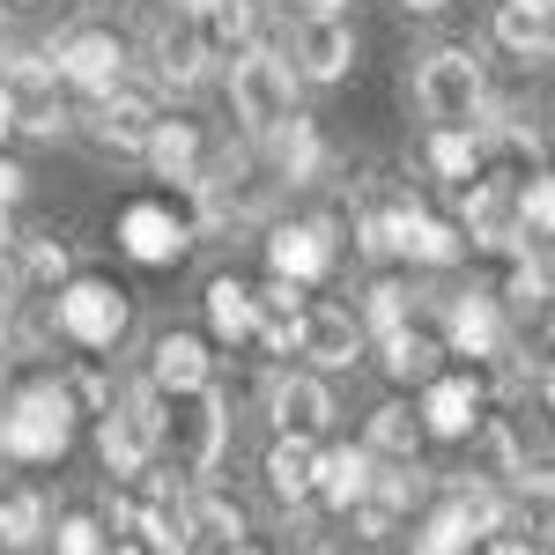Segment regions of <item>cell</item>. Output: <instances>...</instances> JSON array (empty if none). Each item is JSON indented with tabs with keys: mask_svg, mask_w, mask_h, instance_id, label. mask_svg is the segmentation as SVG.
<instances>
[{
	"mask_svg": "<svg viewBox=\"0 0 555 555\" xmlns=\"http://www.w3.org/2000/svg\"><path fill=\"white\" fill-rule=\"evenodd\" d=\"M119 245H127V259H141V267H171V259H185V245H193V222H185L171 201H133V208H119Z\"/></svg>",
	"mask_w": 555,
	"mask_h": 555,
	"instance_id": "8",
	"label": "cell"
},
{
	"mask_svg": "<svg viewBox=\"0 0 555 555\" xmlns=\"http://www.w3.org/2000/svg\"><path fill=\"white\" fill-rule=\"evenodd\" d=\"M201 23H208V44H237V52H245V44H253V30H259L253 0H215Z\"/></svg>",
	"mask_w": 555,
	"mask_h": 555,
	"instance_id": "33",
	"label": "cell"
},
{
	"mask_svg": "<svg viewBox=\"0 0 555 555\" xmlns=\"http://www.w3.org/2000/svg\"><path fill=\"white\" fill-rule=\"evenodd\" d=\"M185 541H193V548H237V541H245V512H237L230 496L201 489V496L185 504Z\"/></svg>",
	"mask_w": 555,
	"mask_h": 555,
	"instance_id": "22",
	"label": "cell"
},
{
	"mask_svg": "<svg viewBox=\"0 0 555 555\" xmlns=\"http://www.w3.org/2000/svg\"><path fill=\"white\" fill-rule=\"evenodd\" d=\"M356 67V30L341 15H304L297 38H289V75L297 82H341Z\"/></svg>",
	"mask_w": 555,
	"mask_h": 555,
	"instance_id": "9",
	"label": "cell"
},
{
	"mask_svg": "<svg viewBox=\"0 0 555 555\" xmlns=\"http://www.w3.org/2000/svg\"><path fill=\"white\" fill-rule=\"evenodd\" d=\"M15 201H23V171H15V164H0V215L15 208Z\"/></svg>",
	"mask_w": 555,
	"mask_h": 555,
	"instance_id": "41",
	"label": "cell"
},
{
	"mask_svg": "<svg viewBox=\"0 0 555 555\" xmlns=\"http://www.w3.org/2000/svg\"><path fill=\"white\" fill-rule=\"evenodd\" d=\"M297 348L319 363V371H348V363L363 356V319H348L341 304H304Z\"/></svg>",
	"mask_w": 555,
	"mask_h": 555,
	"instance_id": "12",
	"label": "cell"
},
{
	"mask_svg": "<svg viewBox=\"0 0 555 555\" xmlns=\"http://www.w3.org/2000/svg\"><path fill=\"white\" fill-rule=\"evenodd\" d=\"M141 156L156 164V178H171V185H201V133L185 127V119H156Z\"/></svg>",
	"mask_w": 555,
	"mask_h": 555,
	"instance_id": "21",
	"label": "cell"
},
{
	"mask_svg": "<svg viewBox=\"0 0 555 555\" xmlns=\"http://www.w3.org/2000/svg\"><path fill=\"white\" fill-rule=\"evenodd\" d=\"M75 444V400H67V385H23L15 400H8V415H0V452L8 460H60Z\"/></svg>",
	"mask_w": 555,
	"mask_h": 555,
	"instance_id": "1",
	"label": "cell"
},
{
	"mask_svg": "<svg viewBox=\"0 0 555 555\" xmlns=\"http://www.w3.org/2000/svg\"><path fill=\"white\" fill-rule=\"evenodd\" d=\"M512 215H518V237H548V230H555V193H548V178H541V171L512 193Z\"/></svg>",
	"mask_w": 555,
	"mask_h": 555,
	"instance_id": "31",
	"label": "cell"
},
{
	"mask_svg": "<svg viewBox=\"0 0 555 555\" xmlns=\"http://www.w3.org/2000/svg\"><path fill=\"white\" fill-rule=\"evenodd\" d=\"M149 385H156V392H171V400H185V392L215 385L208 341H201V334H164V341H156V363H149Z\"/></svg>",
	"mask_w": 555,
	"mask_h": 555,
	"instance_id": "16",
	"label": "cell"
},
{
	"mask_svg": "<svg viewBox=\"0 0 555 555\" xmlns=\"http://www.w3.org/2000/svg\"><path fill=\"white\" fill-rule=\"evenodd\" d=\"M437 356H444V341H429L415 326H392V334H385V371L400 385H429L437 378Z\"/></svg>",
	"mask_w": 555,
	"mask_h": 555,
	"instance_id": "26",
	"label": "cell"
},
{
	"mask_svg": "<svg viewBox=\"0 0 555 555\" xmlns=\"http://www.w3.org/2000/svg\"><path fill=\"white\" fill-rule=\"evenodd\" d=\"M518 8H533V15H548V8H555V0H518Z\"/></svg>",
	"mask_w": 555,
	"mask_h": 555,
	"instance_id": "46",
	"label": "cell"
},
{
	"mask_svg": "<svg viewBox=\"0 0 555 555\" xmlns=\"http://www.w3.org/2000/svg\"><path fill=\"white\" fill-rule=\"evenodd\" d=\"M164 437H171V452H178V474H215L222 444H230V408H222V392H215V385L185 392V408L164 415Z\"/></svg>",
	"mask_w": 555,
	"mask_h": 555,
	"instance_id": "5",
	"label": "cell"
},
{
	"mask_svg": "<svg viewBox=\"0 0 555 555\" xmlns=\"http://www.w3.org/2000/svg\"><path fill=\"white\" fill-rule=\"evenodd\" d=\"M311 555H334V548H311Z\"/></svg>",
	"mask_w": 555,
	"mask_h": 555,
	"instance_id": "49",
	"label": "cell"
},
{
	"mask_svg": "<svg viewBox=\"0 0 555 555\" xmlns=\"http://www.w3.org/2000/svg\"><path fill=\"white\" fill-rule=\"evenodd\" d=\"M415 104H423V119H437V127L489 119V75H481V60H474L467 44H437L423 60V75H415Z\"/></svg>",
	"mask_w": 555,
	"mask_h": 555,
	"instance_id": "2",
	"label": "cell"
},
{
	"mask_svg": "<svg viewBox=\"0 0 555 555\" xmlns=\"http://www.w3.org/2000/svg\"><path fill=\"white\" fill-rule=\"evenodd\" d=\"M392 253L415 259V267H452V259L467 253V237H460V222L429 215L423 201H400V215H392Z\"/></svg>",
	"mask_w": 555,
	"mask_h": 555,
	"instance_id": "11",
	"label": "cell"
},
{
	"mask_svg": "<svg viewBox=\"0 0 555 555\" xmlns=\"http://www.w3.org/2000/svg\"><path fill=\"white\" fill-rule=\"evenodd\" d=\"M415 423H423V437H474L481 429V385L474 378H429Z\"/></svg>",
	"mask_w": 555,
	"mask_h": 555,
	"instance_id": "15",
	"label": "cell"
},
{
	"mask_svg": "<svg viewBox=\"0 0 555 555\" xmlns=\"http://www.w3.org/2000/svg\"><path fill=\"white\" fill-rule=\"evenodd\" d=\"M444 348L452 356H504V311H496V297H481V289H467V297H452V311H444Z\"/></svg>",
	"mask_w": 555,
	"mask_h": 555,
	"instance_id": "14",
	"label": "cell"
},
{
	"mask_svg": "<svg viewBox=\"0 0 555 555\" xmlns=\"http://www.w3.org/2000/svg\"><path fill=\"white\" fill-rule=\"evenodd\" d=\"M171 8H178V15H185V23H201V15H208L215 0H171Z\"/></svg>",
	"mask_w": 555,
	"mask_h": 555,
	"instance_id": "42",
	"label": "cell"
},
{
	"mask_svg": "<svg viewBox=\"0 0 555 555\" xmlns=\"http://www.w3.org/2000/svg\"><path fill=\"white\" fill-rule=\"evenodd\" d=\"M104 555H133V548H127V541H104Z\"/></svg>",
	"mask_w": 555,
	"mask_h": 555,
	"instance_id": "47",
	"label": "cell"
},
{
	"mask_svg": "<svg viewBox=\"0 0 555 555\" xmlns=\"http://www.w3.org/2000/svg\"><path fill=\"white\" fill-rule=\"evenodd\" d=\"M23 282H67V245L30 237V245H23Z\"/></svg>",
	"mask_w": 555,
	"mask_h": 555,
	"instance_id": "35",
	"label": "cell"
},
{
	"mask_svg": "<svg viewBox=\"0 0 555 555\" xmlns=\"http://www.w3.org/2000/svg\"><path fill=\"white\" fill-rule=\"evenodd\" d=\"M489 555H548V541L533 533V541H518V533H489Z\"/></svg>",
	"mask_w": 555,
	"mask_h": 555,
	"instance_id": "40",
	"label": "cell"
},
{
	"mask_svg": "<svg viewBox=\"0 0 555 555\" xmlns=\"http://www.w3.org/2000/svg\"><path fill=\"white\" fill-rule=\"evenodd\" d=\"M149 127H156V96L149 89H104L96 96V112H89V141H104V149H119V156H141L149 149Z\"/></svg>",
	"mask_w": 555,
	"mask_h": 555,
	"instance_id": "10",
	"label": "cell"
},
{
	"mask_svg": "<svg viewBox=\"0 0 555 555\" xmlns=\"http://www.w3.org/2000/svg\"><path fill=\"white\" fill-rule=\"evenodd\" d=\"M222 555H259V548H245V541H237V548H222Z\"/></svg>",
	"mask_w": 555,
	"mask_h": 555,
	"instance_id": "48",
	"label": "cell"
},
{
	"mask_svg": "<svg viewBox=\"0 0 555 555\" xmlns=\"http://www.w3.org/2000/svg\"><path fill=\"white\" fill-rule=\"evenodd\" d=\"M201 75H208V38H201L193 23H178V30H156V82L193 89Z\"/></svg>",
	"mask_w": 555,
	"mask_h": 555,
	"instance_id": "23",
	"label": "cell"
},
{
	"mask_svg": "<svg viewBox=\"0 0 555 555\" xmlns=\"http://www.w3.org/2000/svg\"><path fill=\"white\" fill-rule=\"evenodd\" d=\"M311 481H319V437L282 429V437H274V452H267V489H274L282 504H304V496H311Z\"/></svg>",
	"mask_w": 555,
	"mask_h": 555,
	"instance_id": "19",
	"label": "cell"
},
{
	"mask_svg": "<svg viewBox=\"0 0 555 555\" xmlns=\"http://www.w3.org/2000/svg\"><path fill=\"white\" fill-rule=\"evenodd\" d=\"M38 533H44V496H30V489L23 496H0V541L8 548H30Z\"/></svg>",
	"mask_w": 555,
	"mask_h": 555,
	"instance_id": "32",
	"label": "cell"
},
{
	"mask_svg": "<svg viewBox=\"0 0 555 555\" xmlns=\"http://www.w3.org/2000/svg\"><path fill=\"white\" fill-rule=\"evenodd\" d=\"M267 415L282 429H297V437H319V429L334 423V392L319 378H304V371H289V378L267 385Z\"/></svg>",
	"mask_w": 555,
	"mask_h": 555,
	"instance_id": "17",
	"label": "cell"
},
{
	"mask_svg": "<svg viewBox=\"0 0 555 555\" xmlns=\"http://www.w3.org/2000/svg\"><path fill=\"white\" fill-rule=\"evenodd\" d=\"M363 452H385V460H415L423 452V423L400 408V400H385V408H371V444Z\"/></svg>",
	"mask_w": 555,
	"mask_h": 555,
	"instance_id": "29",
	"label": "cell"
},
{
	"mask_svg": "<svg viewBox=\"0 0 555 555\" xmlns=\"http://www.w3.org/2000/svg\"><path fill=\"white\" fill-rule=\"evenodd\" d=\"M60 555H104V526L89 512H75V518H60V541H52Z\"/></svg>",
	"mask_w": 555,
	"mask_h": 555,
	"instance_id": "37",
	"label": "cell"
},
{
	"mask_svg": "<svg viewBox=\"0 0 555 555\" xmlns=\"http://www.w3.org/2000/svg\"><path fill=\"white\" fill-rule=\"evenodd\" d=\"M267 267H274L282 282H319V274L334 267V230H326V222H282V230L267 237Z\"/></svg>",
	"mask_w": 555,
	"mask_h": 555,
	"instance_id": "13",
	"label": "cell"
},
{
	"mask_svg": "<svg viewBox=\"0 0 555 555\" xmlns=\"http://www.w3.org/2000/svg\"><path fill=\"white\" fill-rule=\"evenodd\" d=\"M348 0H304V15H341Z\"/></svg>",
	"mask_w": 555,
	"mask_h": 555,
	"instance_id": "44",
	"label": "cell"
},
{
	"mask_svg": "<svg viewBox=\"0 0 555 555\" xmlns=\"http://www.w3.org/2000/svg\"><path fill=\"white\" fill-rule=\"evenodd\" d=\"M164 444V408H156V385H133L119 408H104V423H96V460L112 481H133V474L149 467V452Z\"/></svg>",
	"mask_w": 555,
	"mask_h": 555,
	"instance_id": "4",
	"label": "cell"
},
{
	"mask_svg": "<svg viewBox=\"0 0 555 555\" xmlns=\"http://www.w3.org/2000/svg\"><path fill=\"white\" fill-rule=\"evenodd\" d=\"M504 297L526 304V311H541V304H548V267H541V259H512V282H504Z\"/></svg>",
	"mask_w": 555,
	"mask_h": 555,
	"instance_id": "34",
	"label": "cell"
},
{
	"mask_svg": "<svg viewBox=\"0 0 555 555\" xmlns=\"http://www.w3.org/2000/svg\"><path fill=\"white\" fill-rule=\"evenodd\" d=\"M311 496H326L334 512H356V504L371 496V452H363V444H334V452H319V481H311Z\"/></svg>",
	"mask_w": 555,
	"mask_h": 555,
	"instance_id": "20",
	"label": "cell"
},
{
	"mask_svg": "<svg viewBox=\"0 0 555 555\" xmlns=\"http://www.w3.org/2000/svg\"><path fill=\"white\" fill-rule=\"evenodd\" d=\"M60 334L82 348H112L127 334V289H112V282H67L60 289Z\"/></svg>",
	"mask_w": 555,
	"mask_h": 555,
	"instance_id": "7",
	"label": "cell"
},
{
	"mask_svg": "<svg viewBox=\"0 0 555 555\" xmlns=\"http://www.w3.org/2000/svg\"><path fill=\"white\" fill-rule=\"evenodd\" d=\"M230 104H237L245 133H259V141L274 127H289L297 119V75H289V60L267 52V44H245L230 60Z\"/></svg>",
	"mask_w": 555,
	"mask_h": 555,
	"instance_id": "3",
	"label": "cell"
},
{
	"mask_svg": "<svg viewBox=\"0 0 555 555\" xmlns=\"http://www.w3.org/2000/svg\"><path fill=\"white\" fill-rule=\"evenodd\" d=\"M392 215H400V201H392V208H363V215H356V245H363L371 259H392Z\"/></svg>",
	"mask_w": 555,
	"mask_h": 555,
	"instance_id": "36",
	"label": "cell"
},
{
	"mask_svg": "<svg viewBox=\"0 0 555 555\" xmlns=\"http://www.w3.org/2000/svg\"><path fill=\"white\" fill-rule=\"evenodd\" d=\"M408 8H415V15H437V8H452V0H408Z\"/></svg>",
	"mask_w": 555,
	"mask_h": 555,
	"instance_id": "45",
	"label": "cell"
},
{
	"mask_svg": "<svg viewBox=\"0 0 555 555\" xmlns=\"http://www.w3.org/2000/svg\"><path fill=\"white\" fill-rule=\"evenodd\" d=\"M429 171L444 178V185L481 178V141H474V127H437L429 133Z\"/></svg>",
	"mask_w": 555,
	"mask_h": 555,
	"instance_id": "27",
	"label": "cell"
},
{
	"mask_svg": "<svg viewBox=\"0 0 555 555\" xmlns=\"http://www.w3.org/2000/svg\"><path fill=\"white\" fill-rule=\"evenodd\" d=\"M267 141H274V164H282V178H289V185H311V178L326 171V141H319V127H311V119H289V127H274Z\"/></svg>",
	"mask_w": 555,
	"mask_h": 555,
	"instance_id": "24",
	"label": "cell"
},
{
	"mask_svg": "<svg viewBox=\"0 0 555 555\" xmlns=\"http://www.w3.org/2000/svg\"><path fill=\"white\" fill-rule=\"evenodd\" d=\"M52 75L89 89V96H104V89L127 82V44L112 38V30H96V23H75V30H60V44H52Z\"/></svg>",
	"mask_w": 555,
	"mask_h": 555,
	"instance_id": "6",
	"label": "cell"
},
{
	"mask_svg": "<svg viewBox=\"0 0 555 555\" xmlns=\"http://www.w3.org/2000/svg\"><path fill=\"white\" fill-rule=\"evenodd\" d=\"M429 496V474L415 467V460H392V467L385 474H371V504H378V512H415V504H423Z\"/></svg>",
	"mask_w": 555,
	"mask_h": 555,
	"instance_id": "30",
	"label": "cell"
},
{
	"mask_svg": "<svg viewBox=\"0 0 555 555\" xmlns=\"http://www.w3.org/2000/svg\"><path fill=\"white\" fill-rule=\"evenodd\" d=\"M408 555H460V548H444V541H429V533H415V548Z\"/></svg>",
	"mask_w": 555,
	"mask_h": 555,
	"instance_id": "43",
	"label": "cell"
},
{
	"mask_svg": "<svg viewBox=\"0 0 555 555\" xmlns=\"http://www.w3.org/2000/svg\"><path fill=\"white\" fill-rule=\"evenodd\" d=\"M297 326H304V282H282V274H274L267 289H253V334L274 348V356L297 348Z\"/></svg>",
	"mask_w": 555,
	"mask_h": 555,
	"instance_id": "18",
	"label": "cell"
},
{
	"mask_svg": "<svg viewBox=\"0 0 555 555\" xmlns=\"http://www.w3.org/2000/svg\"><path fill=\"white\" fill-rule=\"evenodd\" d=\"M208 326L222 341H245V334H253V289H245L237 274H215L208 282Z\"/></svg>",
	"mask_w": 555,
	"mask_h": 555,
	"instance_id": "28",
	"label": "cell"
},
{
	"mask_svg": "<svg viewBox=\"0 0 555 555\" xmlns=\"http://www.w3.org/2000/svg\"><path fill=\"white\" fill-rule=\"evenodd\" d=\"M363 319H371L378 334L408 326V289H400V282H378V289H371V311H363Z\"/></svg>",
	"mask_w": 555,
	"mask_h": 555,
	"instance_id": "38",
	"label": "cell"
},
{
	"mask_svg": "<svg viewBox=\"0 0 555 555\" xmlns=\"http://www.w3.org/2000/svg\"><path fill=\"white\" fill-rule=\"evenodd\" d=\"M23 289V237L8 230V215H0V304Z\"/></svg>",
	"mask_w": 555,
	"mask_h": 555,
	"instance_id": "39",
	"label": "cell"
},
{
	"mask_svg": "<svg viewBox=\"0 0 555 555\" xmlns=\"http://www.w3.org/2000/svg\"><path fill=\"white\" fill-rule=\"evenodd\" d=\"M496 38H504V52H512V60H533V67L555 52L548 15H533V8H518V0H504V8H496Z\"/></svg>",
	"mask_w": 555,
	"mask_h": 555,
	"instance_id": "25",
	"label": "cell"
}]
</instances>
